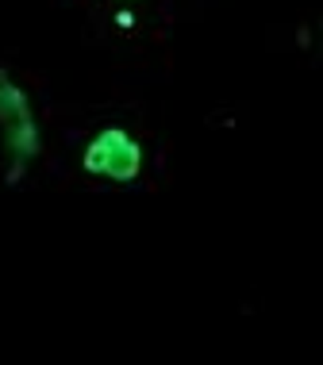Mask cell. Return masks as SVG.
<instances>
[{
    "mask_svg": "<svg viewBox=\"0 0 323 365\" xmlns=\"http://www.w3.org/2000/svg\"><path fill=\"white\" fill-rule=\"evenodd\" d=\"M146 143L123 120L96 123L77 150V170L104 185H139L146 177Z\"/></svg>",
    "mask_w": 323,
    "mask_h": 365,
    "instance_id": "cell-1",
    "label": "cell"
},
{
    "mask_svg": "<svg viewBox=\"0 0 323 365\" xmlns=\"http://www.w3.org/2000/svg\"><path fill=\"white\" fill-rule=\"evenodd\" d=\"M0 150L8 162V185L24 181V173L43 154V127L31 108V93L19 85V77L8 66H0Z\"/></svg>",
    "mask_w": 323,
    "mask_h": 365,
    "instance_id": "cell-2",
    "label": "cell"
},
{
    "mask_svg": "<svg viewBox=\"0 0 323 365\" xmlns=\"http://www.w3.org/2000/svg\"><path fill=\"white\" fill-rule=\"evenodd\" d=\"M108 12H112V27L116 35H131V24H135V12H139L143 0H104Z\"/></svg>",
    "mask_w": 323,
    "mask_h": 365,
    "instance_id": "cell-3",
    "label": "cell"
}]
</instances>
